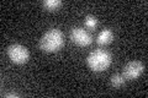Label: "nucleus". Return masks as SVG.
<instances>
[{"label": "nucleus", "instance_id": "f257e3e1", "mask_svg": "<svg viewBox=\"0 0 148 98\" xmlns=\"http://www.w3.org/2000/svg\"><path fill=\"white\" fill-rule=\"evenodd\" d=\"M64 45V34L61 30L51 28L41 37L40 39V48L43 52L54 53Z\"/></svg>", "mask_w": 148, "mask_h": 98}, {"label": "nucleus", "instance_id": "f03ea898", "mask_svg": "<svg viewBox=\"0 0 148 98\" xmlns=\"http://www.w3.org/2000/svg\"><path fill=\"white\" fill-rule=\"evenodd\" d=\"M86 63H88V66H89L92 71H96V72L104 71L111 64V54L108 50L95 49L88 55Z\"/></svg>", "mask_w": 148, "mask_h": 98}, {"label": "nucleus", "instance_id": "7ed1b4c3", "mask_svg": "<svg viewBox=\"0 0 148 98\" xmlns=\"http://www.w3.org/2000/svg\"><path fill=\"white\" fill-rule=\"evenodd\" d=\"M6 52H8V57L15 64H25L30 57L29 49L25 45L17 44V43L9 45Z\"/></svg>", "mask_w": 148, "mask_h": 98}, {"label": "nucleus", "instance_id": "20e7f679", "mask_svg": "<svg viewBox=\"0 0 148 98\" xmlns=\"http://www.w3.org/2000/svg\"><path fill=\"white\" fill-rule=\"evenodd\" d=\"M71 39L79 47H86L91 44L92 36L83 27H73L71 30Z\"/></svg>", "mask_w": 148, "mask_h": 98}, {"label": "nucleus", "instance_id": "39448f33", "mask_svg": "<svg viewBox=\"0 0 148 98\" xmlns=\"http://www.w3.org/2000/svg\"><path fill=\"white\" fill-rule=\"evenodd\" d=\"M143 71H145V64L135 60V62H130L125 65L122 75L126 80H135V78L141 76Z\"/></svg>", "mask_w": 148, "mask_h": 98}, {"label": "nucleus", "instance_id": "423d86ee", "mask_svg": "<svg viewBox=\"0 0 148 98\" xmlns=\"http://www.w3.org/2000/svg\"><path fill=\"white\" fill-rule=\"evenodd\" d=\"M112 39H114V32L109 28H105L98 34V37H96V43L105 45V44H109Z\"/></svg>", "mask_w": 148, "mask_h": 98}, {"label": "nucleus", "instance_id": "0eeeda50", "mask_svg": "<svg viewBox=\"0 0 148 98\" xmlns=\"http://www.w3.org/2000/svg\"><path fill=\"white\" fill-rule=\"evenodd\" d=\"M42 6L48 11H54L62 6L61 0H45L42 3Z\"/></svg>", "mask_w": 148, "mask_h": 98}, {"label": "nucleus", "instance_id": "6e6552de", "mask_svg": "<svg viewBox=\"0 0 148 98\" xmlns=\"http://www.w3.org/2000/svg\"><path fill=\"white\" fill-rule=\"evenodd\" d=\"M111 86L115 87V88H119L125 85V82H126V78H125L123 75H121V74H115V75L111 76Z\"/></svg>", "mask_w": 148, "mask_h": 98}, {"label": "nucleus", "instance_id": "1a4fd4ad", "mask_svg": "<svg viewBox=\"0 0 148 98\" xmlns=\"http://www.w3.org/2000/svg\"><path fill=\"white\" fill-rule=\"evenodd\" d=\"M96 25H98V20H96L95 16L88 15L85 17V26L88 27V28H95Z\"/></svg>", "mask_w": 148, "mask_h": 98}, {"label": "nucleus", "instance_id": "9d476101", "mask_svg": "<svg viewBox=\"0 0 148 98\" xmlns=\"http://www.w3.org/2000/svg\"><path fill=\"white\" fill-rule=\"evenodd\" d=\"M4 97H14V98H17V97H20V95H18V93H14V92H10V93H5V95H4Z\"/></svg>", "mask_w": 148, "mask_h": 98}]
</instances>
